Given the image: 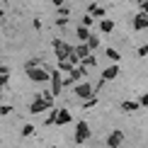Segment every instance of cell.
<instances>
[{
  "label": "cell",
  "mask_w": 148,
  "mask_h": 148,
  "mask_svg": "<svg viewBox=\"0 0 148 148\" xmlns=\"http://www.w3.org/2000/svg\"><path fill=\"white\" fill-rule=\"evenodd\" d=\"M124 138H126V134L121 131V129H114V131L107 136V141H104V143H107V148H119L121 143H124Z\"/></svg>",
  "instance_id": "7a4b0ae2"
},
{
  "label": "cell",
  "mask_w": 148,
  "mask_h": 148,
  "mask_svg": "<svg viewBox=\"0 0 148 148\" xmlns=\"http://www.w3.org/2000/svg\"><path fill=\"white\" fill-rule=\"evenodd\" d=\"M73 53H75V56H78L80 61L90 56V51H88V46H85V44H80V46H73Z\"/></svg>",
  "instance_id": "5bb4252c"
},
{
  "label": "cell",
  "mask_w": 148,
  "mask_h": 148,
  "mask_svg": "<svg viewBox=\"0 0 148 148\" xmlns=\"http://www.w3.org/2000/svg\"><path fill=\"white\" fill-rule=\"evenodd\" d=\"M73 121V114L68 109H58V116H56V124H71Z\"/></svg>",
  "instance_id": "30bf717a"
},
{
  "label": "cell",
  "mask_w": 148,
  "mask_h": 148,
  "mask_svg": "<svg viewBox=\"0 0 148 148\" xmlns=\"http://www.w3.org/2000/svg\"><path fill=\"white\" fill-rule=\"evenodd\" d=\"M80 66H83V68H95V66H97V58L90 53L88 58H83V63H80Z\"/></svg>",
  "instance_id": "ac0fdd59"
},
{
  "label": "cell",
  "mask_w": 148,
  "mask_h": 148,
  "mask_svg": "<svg viewBox=\"0 0 148 148\" xmlns=\"http://www.w3.org/2000/svg\"><path fill=\"white\" fill-rule=\"evenodd\" d=\"M56 116H58V109H49V116H46V126H49V124H56Z\"/></svg>",
  "instance_id": "d6986e66"
},
{
  "label": "cell",
  "mask_w": 148,
  "mask_h": 148,
  "mask_svg": "<svg viewBox=\"0 0 148 148\" xmlns=\"http://www.w3.org/2000/svg\"><path fill=\"white\" fill-rule=\"evenodd\" d=\"M90 136V126H88V121H78V126H75V143H85Z\"/></svg>",
  "instance_id": "5b68a950"
},
{
  "label": "cell",
  "mask_w": 148,
  "mask_h": 148,
  "mask_svg": "<svg viewBox=\"0 0 148 148\" xmlns=\"http://www.w3.org/2000/svg\"><path fill=\"white\" fill-rule=\"evenodd\" d=\"M138 10L141 15H148V0H138Z\"/></svg>",
  "instance_id": "44dd1931"
},
{
  "label": "cell",
  "mask_w": 148,
  "mask_h": 148,
  "mask_svg": "<svg viewBox=\"0 0 148 148\" xmlns=\"http://www.w3.org/2000/svg\"><path fill=\"white\" fill-rule=\"evenodd\" d=\"M34 134V126L32 124H24V129H22V136H32Z\"/></svg>",
  "instance_id": "7402d4cb"
},
{
  "label": "cell",
  "mask_w": 148,
  "mask_h": 148,
  "mask_svg": "<svg viewBox=\"0 0 148 148\" xmlns=\"http://www.w3.org/2000/svg\"><path fill=\"white\" fill-rule=\"evenodd\" d=\"M134 29H138V32L141 29H148V15H141L138 12V15L134 17Z\"/></svg>",
  "instance_id": "9c48e42d"
},
{
  "label": "cell",
  "mask_w": 148,
  "mask_h": 148,
  "mask_svg": "<svg viewBox=\"0 0 148 148\" xmlns=\"http://www.w3.org/2000/svg\"><path fill=\"white\" fill-rule=\"evenodd\" d=\"M51 75H49V80H51V92L53 95H58L61 90H63V78H61V71H49Z\"/></svg>",
  "instance_id": "8992f818"
},
{
  "label": "cell",
  "mask_w": 148,
  "mask_h": 148,
  "mask_svg": "<svg viewBox=\"0 0 148 148\" xmlns=\"http://www.w3.org/2000/svg\"><path fill=\"white\" fill-rule=\"evenodd\" d=\"M56 24H58V27H63V24H68V17H58V20H56Z\"/></svg>",
  "instance_id": "4316f807"
},
{
  "label": "cell",
  "mask_w": 148,
  "mask_h": 148,
  "mask_svg": "<svg viewBox=\"0 0 148 148\" xmlns=\"http://www.w3.org/2000/svg\"><path fill=\"white\" fill-rule=\"evenodd\" d=\"M49 73L46 68H29V78L32 80H36V83H49Z\"/></svg>",
  "instance_id": "52a82bcc"
},
{
  "label": "cell",
  "mask_w": 148,
  "mask_h": 148,
  "mask_svg": "<svg viewBox=\"0 0 148 148\" xmlns=\"http://www.w3.org/2000/svg\"><path fill=\"white\" fill-rule=\"evenodd\" d=\"M100 32H102V34H112V32H114V22L109 20V17L100 20Z\"/></svg>",
  "instance_id": "8fae6325"
},
{
  "label": "cell",
  "mask_w": 148,
  "mask_h": 148,
  "mask_svg": "<svg viewBox=\"0 0 148 148\" xmlns=\"http://www.w3.org/2000/svg\"><path fill=\"white\" fill-rule=\"evenodd\" d=\"M121 109H124L126 114H131V112H138V102H134V100H124V102H121Z\"/></svg>",
  "instance_id": "4fadbf2b"
},
{
  "label": "cell",
  "mask_w": 148,
  "mask_h": 148,
  "mask_svg": "<svg viewBox=\"0 0 148 148\" xmlns=\"http://www.w3.org/2000/svg\"><path fill=\"white\" fill-rule=\"evenodd\" d=\"M49 109H53V107H51V104H49L46 100H41L39 95H36V97H34V102L29 104V112H32V114H39V112H49Z\"/></svg>",
  "instance_id": "277c9868"
},
{
  "label": "cell",
  "mask_w": 148,
  "mask_h": 148,
  "mask_svg": "<svg viewBox=\"0 0 148 148\" xmlns=\"http://www.w3.org/2000/svg\"><path fill=\"white\" fill-rule=\"evenodd\" d=\"M51 3H53V5H56V8H61V5H63V3H66V0H51Z\"/></svg>",
  "instance_id": "83f0119b"
},
{
  "label": "cell",
  "mask_w": 148,
  "mask_h": 148,
  "mask_svg": "<svg viewBox=\"0 0 148 148\" xmlns=\"http://www.w3.org/2000/svg\"><path fill=\"white\" fill-rule=\"evenodd\" d=\"M116 75H119V66H107V68H104L102 71V80H104V83H107V80H114Z\"/></svg>",
  "instance_id": "ba28073f"
},
{
  "label": "cell",
  "mask_w": 148,
  "mask_h": 148,
  "mask_svg": "<svg viewBox=\"0 0 148 148\" xmlns=\"http://www.w3.org/2000/svg\"><path fill=\"white\" fill-rule=\"evenodd\" d=\"M97 104V97H90V100H85V109H92Z\"/></svg>",
  "instance_id": "d4e9b609"
},
{
  "label": "cell",
  "mask_w": 148,
  "mask_h": 148,
  "mask_svg": "<svg viewBox=\"0 0 148 148\" xmlns=\"http://www.w3.org/2000/svg\"><path fill=\"white\" fill-rule=\"evenodd\" d=\"M138 56H141V58H146V56H148V44L138 46Z\"/></svg>",
  "instance_id": "484cf974"
},
{
  "label": "cell",
  "mask_w": 148,
  "mask_h": 148,
  "mask_svg": "<svg viewBox=\"0 0 148 148\" xmlns=\"http://www.w3.org/2000/svg\"><path fill=\"white\" fill-rule=\"evenodd\" d=\"M138 107H148V92H143V95L138 97Z\"/></svg>",
  "instance_id": "603a6c76"
},
{
  "label": "cell",
  "mask_w": 148,
  "mask_h": 148,
  "mask_svg": "<svg viewBox=\"0 0 148 148\" xmlns=\"http://www.w3.org/2000/svg\"><path fill=\"white\" fill-rule=\"evenodd\" d=\"M51 46H53V51H56L58 61H66V58L73 53V46H71V44H66V41H61V39H53V41H51Z\"/></svg>",
  "instance_id": "6da1fadb"
},
{
  "label": "cell",
  "mask_w": 148,
  "mask_h": 148,
  "mask_svg": "<svg viewBox=\"0 0 148 148\" xmlns=\"http://www.w3.org/2000/svg\"><path fill=\"white\" fill-rule=\"evenodd\" d=\"M126 3H129V0H126ZM136 3H138V0H136Z\"/></svg>",
  "instance_id": "f1b7e54d"
},
{
  "label": "cell",
  "mask_w": 148,
  "mask_h": 148,
  "mask_svg": "<svg viewBox=\"0 0 148 148\" xmlns=\"http://www.w3.org/2000/svg\"><path fill=\"white\" fill-rule=\"evenodd\" d=\"M104 53H107V58H109V61H114V63L121 58V53L116 51V49H112V46H107V51H104Z\"/></svg>",
  "instance_id": "e0dca14e"
},
{
  "label": "cell",
  "mask_w": 148,
  "mask_h": 148,
  "mask_svg": "<svg viewBox=\"0 0 148 148\" xmlns=\"http://www.w3.org/2000/svg\"><path fill=\"white\" fill-rule=\"evenodd\" d=\"M92 24H95V20H92L90 15H85V17H83V24H80V27H85V29H90Z\"/></svg>",
  "instance_id": "ffe728a7"
},
{
  "label": "cell",
  "mask_w": 148,
  "mask_h": 148,
  "mask_svg": "<svg viewBox=\"0 0 148 148\" xmlns=\"http://www.w3.org/2000/svg\"><path fill=\"white\" fill-rule=\"evenodd\" d=\"M58 15H61V17H71V10L66 8V5H61V8H58Z\"/></svg>",
  "instance_id": "cb8c5ba5"
},
{
  "label": "cell",
  "mask_w": 148,
  "mask_h": 148,
  "mask_svg": "<svg viewBox=\"0 0 148 148\" xmlns=\"http://www.w3.org/2000/svg\"><path fill=\"white\" fill-rule=\"evenodd\" d=\"M75 95L80 97V100H90V97H95V85H92V83L75 85Z\"/></svg>",
  "instance_id": "3957f363"
},
{
  "label": "cell",
  "mask_w": 148,
  "mask_h": 148,
  "mask_svg": "<svg viewBox=\"0 0 148 148\" xmlns=\"http://www.w3.org/2000/svg\"><path fill=\"white\" fill-rule=\"evenodd\" d=\"M75 36H78V39L85 44V41H88V36H90V29H85V27H78V29H75Z\"/></svg>",
  "instance_id": "2e32d148"
},
{
  "label": "cell",
  "mask_w": 148,
  "mask_h": 148,
  "mask_svg": "<svg viewBox=\"0 0 148 148\" xmlns=\"http://www.w3.org/2000/svg\"><path fill=\"white\" fill-rule=\"evenodd\" d=\"M51 148H56V146H51Z\"/></svg>",
  "instance_id": "f546056e"
},
{
  "label": "cell",
  "mask_w": 148,
  "mask_h": 148,
  "mask_svg": "<svg viewBox=\"0 0 148 148\" xmlns=\"http://www.w3.org/2000/svg\"><path fill=\"white\" fill-rule=\"evenodd\" d=\"M85 46H88V51L92 53L97 46H100V36H97V34H90V36H88V41H85Z\"/></svg>",
  "instance_id": "7c38bea8"
},
{
  "label": "cell",
  "mask_w": 148,
  "mask_h": 148,
  "mask_svg": "<svg viewBox=\"0 0 148 148\" xmlns=\"http://www.w3.org/2000/svg\"><path fill=\"white\" fill-rule=\"evenodd\" d=\"M73 68H75V66H73L68 58H66V61H58V71H61V73H71Z\"/></svg>",
  "instance_id": "9a60e30c"
}]
</instances>
